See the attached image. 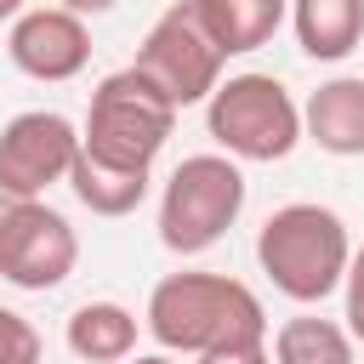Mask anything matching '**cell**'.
<instances>
[{
	"label": "cell",
	"instance_id": "obj_1",
	"mask_svg": "<svg viewBox=\"0 0 364 364\" xmlns=\"http://www.w3.org/2000/svg\"><path fill=\"white\" fill-rule=\"evenodd\" d=\"M142 324L165 353H193V358L210 347H233V341H267V307L256 301L250 284H239L228 273L159 279Z\"/></svg>",
	"mask_w": 364,
	"mask_h": 364
},
{
	"label": "cell",
	"instance_id": "obj_2",
	"mask_svg": "<svg viewBox=\"0 0 364 364\" xmlns=\"http://www.w3.org/2000/svg\"><path fill=\"white\" fill-rule=\"evenodd\" d=\"M347 256H353V239H347V222L330 210V205H313V199H296V205H279L262 233H256V262L262 273L273 279L279 296L313 307L324 301L330 290H341V273H347Z\"/></svg>",
	"mask_w": 364,
	"mask_h": 364
},
{
	"label": "cell",
	"instance_id": "obj_3",
	"mask_svg": "<svg viewBox=\"0 0 364 364\" xmlns=\"http://www.w3.org/2000/svg\"><path fill=\"white\" fill-rule=\"evenodd\" d=\"M176 131V102L136 68H114L108 80H97L85 125H80V148L91 159L125 165V171H154L159 148Z\"/></svg>",
	"mask_w": 364,
	"mask_h": 364
},
{
	"label": "cell",
	"instance_id": "obj_4",
	"mask_svg": "<svg viewBox=\"0 0 364 364\" xmlns=\"http://www.w3.org/2000/svg\"><path fill=\"white\" fill-rule=\"evenodd\" d=\"M205 131L228 159L273 165L301 142V108L273 74H228L205 97Z\"/></svg>",
	"mask_w": 364,
	"mask_h": 364
},
{
	"label": "cell",
	"instance_id": "obj_5",
	"mask_svg": "<svg viewBox=\"0 0 364 364\" xmlns=\"http://www.w3.org/2000/svg\"><path fill=\"white\" fill-rule=\"evenodd\" d=\"M245 210V171L228 154H188L159 193V245L176 256L210 250Z\"/></svg>",
	"mask_w": 364,
	"mask_h": 364
},
{
	"label": "cell",
	"instance_id": "obj_6",
	"mask_svg": "<svg viewBox=\"0 0 364 364\" xmlns=\"http://www.w3.org/2000/svg\"><path fill=\"white\" fill-rule=\"evenodd\" d=\"M80 262V239L46 199L0 188V279L17 290H57Z\"/></svg>",
	"mask_w": 364,
	"mask_h": 364
},
{
	"label": "cell",
	"instance_id": "obj_7",
	"mask_svg": "<svg viewBox=\"0 0 364 364\" xmlns=\"http://www.w3.org/2000/svg\"><path fill=\"white\" fill-rule=\"evenodd\" d=\"M222 63H228V57L216 51V40H210V28L199 23L193 0H176V6H165L159 23L142 34L131 68L148 74L176 108H193V102H205V97L216 91Z\"/></svg>",
	"mask_w": 364,
	"mask_h": 364
},
{
	"label": "cell",
	"instance_id": "obj_8",
	"mask_svg": "<svg viewBox=\"0 0 364 364\" xmlns=\"http://www.w3.org/2000/svg\"><path fill=\"white\" fill-rule=\"evenodd\" d=\"M74 154H80V131H74V119H63L57 108L11 114V119L0 125V188L40 199L51 182H68Z\"/></svg>",
	"mask_w": 364,
	"mask_h": 364
},
{
	"label": "cell",
	"instance_id": "obj_9",
	"mask_svg": "<svg viewBox=\"0 0 364 364\" xmlns=\"http://www.w3.org/2000/svg\"><path fill=\"white\" fill-rule=\"evenodd\" d=\"M6 51H11V63L28 80L63 85V80L85 74V63H91V28H85V17L63 11V6H34V11L11 17Z\"/></svg>",
	"mask_w": 364,
	"mask_h": 364
},
{
	"label": "cell",
	"instance_id": "obj_10",
	"mask_svg": "<svg viewBox=\"0 0 364 364\" xmlns=\"http://www.w3.org/2000/svg\"><path fill=\"white\" fill-rule=\"evenodd\" d=\"M301 136L336 159H358L364 154V74L324 80L301 108Z\"/></svg>",
	"mask_w": 364,
	"mask_h": 364
},
{
	"label": "cell",
	"instance_id": "obj_11",
	"mask_svg": "<svg viewBox=\"0 0 364 364\" xmlns=\"http://www.w3.org/2000/svg\"><path fill=\"white\" fill-rule=\"evenodd\" d=\"M290 23L313 63H341L364 40V0H290Z\"/></svg>",
	"mask_w": 364,
	"mask_h": 364
},
{
	"label": "cell",
	"instance_id": "obj_12",
	"mask_svg": "<svg viewBox=\"0 0 364 364\" xmlns=\"http://www.w3.org/2000/svg\"><path fill=\"white\" fill-rule=\"evenodd\" d=\"M193 11L210 28L222 57H245V51H256L279 34L290 6H279V0H193Z\"/></svg>",
	"mask_w": 364,
	"mask_h": 364
},
{
	"label": "cell",
	"instance_id": "obj_13",
	"mask_svg": "<svg viewBox=\"0 0 364 364\" xmlns=\"http://www.w3.org/2000/svg\"><path fill=\"white\" fill-rule=\"evenodd\" d=\"M148 176H154V171H125V165L91 159L85 148H80L74 165H68V188H74V199H80L91 216H131V210L148 199Z\"/></svg>",
	"mask_w": 364,
	"mask_h": 364
},
{
	"label": "cell",
	"instance_id": "obj_14",
	"mask_svg": "<svg viewBox=\"0 0 364 364\" xmlns=\"http://www.w3.org/2000/svg\"><path fill=\"white\" fill-rule=\"evenodd\" d=\"M68 353L85 364H119L136 353V313L119 301H85L68 313Z\"/></svg>",
	"mask_w": 364,
	"mask_h": 364
},
{
	"label": "cell",
	"instance_id": "obj_15",
	"mask_svg": "<svg viewBox=\"0 0 364 364\" xmlns=\"http://www.w3.org/2000/svg\"><path fill=\"white\" fill-rule=\"evenodd\" d=\"M273 364H353V336L336 318L296 313L273 330Z\"/></svg>",
	"mask_w": 364,
	"mask_h": 364
},
{
	"label": "cell",
	"instance_id": "obj_16",
	"mask_svg": "<svg viewBox=\"0 0 364 364\" xmlns=\"http://www.w3.org/2000/svg\"><path fill=\"white\" fill-rule=\"evenodd\" d=\"M40 358H46L40 330L17 307H0V364H40Z\"/></svg>",
	"mask_w": 364,
	"mask_h": 364
},
{
	"label": "cell",
	"instance_id": "obj_17",
	"mask_svg": "<svg viewBox=\"0 0 364 364\" xmlns=\"http://www.w3.org/2000/svg\"><path fill=\"white\" fill-rule=\"evenodd\" d=\"M341 290H347V336H353V347H364V245L347 256V273H341Z\"/></svg>",
	"mask_w": 364,
	"mask_h": 364
},
{
	"label": "cell",
	"instance_id": "obj_18",
	"mask_svg": "<svg viewBox=\"0 0 364 364\" xmlns=\"http://www.w3.org/2000/svg\"><path fill=\"white\" fill-rule=\"evenodd\" d=\"M199 364H273V353H267V341H233V347L199 353Z\"/></svg>",
	"mask_w": 364,
	"mask_h": 364
},
{
	"label": "cell",
	"instance_id": "obj_19",
	"mask_svg": "<svg viewBox=\"0 0 364 364\" xmlns=\"http://www.w3.org/2000/svg\"><path fill=\"white\" fill-rule=\"evenodd\" d=\"M63 11H74V17H102V11H114L119 0H57Z\"/></svg>",
	"mask_w": 364,
	"mask_h": 364
},
{
	"label": "cell",
	"instance_id": "obj_20",
	"mask_svg": "<svg viewBox=\"0 0 364 364\" xmlns=\"http://www.w3.org/2000/svg\"><path fill=\"white\" fill-rule=\"evenodd\" d=\"M119 364H176L171 353H142V358H119Z\"/></svg>",
	"mask_w": 364,
	"mask_h": 364
},
{
	"label": "cell",
	"instance_id": "obj_21",
	"mask_svg": "<svg viewBox=\"0 0 364 364\" xmlns=\"http://www.w3.org/2000/svg\"><path fill=\"white\" fill-rule=\"evenodd\" d=\"M17 11H23V0H0V23H11Z\"/></svg>",
	"mask_w": 364,
	"mask_h": 364
},
{
	"label": "cell",
	"instance_id": "obj_22",
	"mask_svg": "<svg viewBox=\"0 0 364 364\" xmlns=\"http://www.w3.org/2000/svg\"><path fill=\"white\" fill-rule=\"evenodd\" d=\"M279 6H290V0H279Z\"/></svg>",
	"mask_w": 364,
	"mask_h": 364
}]
</instances>
